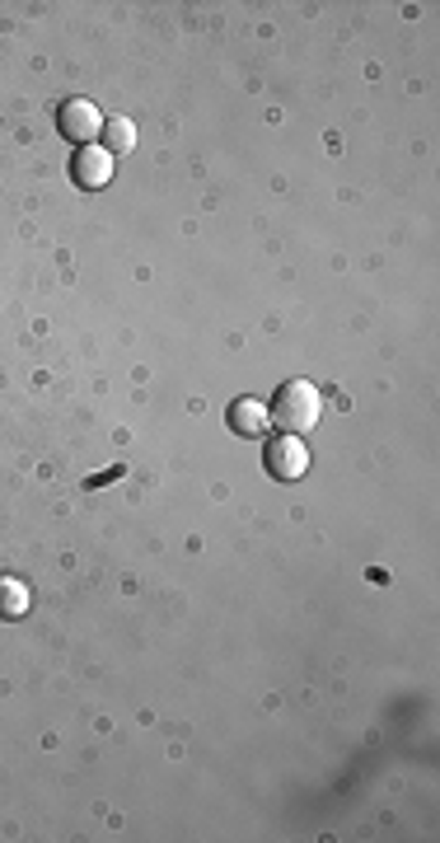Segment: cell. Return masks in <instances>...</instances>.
<instances>
[{"instance_id": "3957f363", "label": "cell", "mask_w": 440, "mask_h": 843, "mask_svg": "<svg viewBox=\"0 0 440 843\" xmlns=\"http://www.w3.org/2000/svg\"><path fill=\"white\" fill-rule=\"evenodd\" d=\"M103 122H109V117H103L90 99H66L61 103V136L76 140V146H94V136L103 132Z\"/></svg>"}, {"instance_id": "52a82bcc", "label": "cell", "mask_w": 440, "mask_h": 843, "mask_svg": "<svg viewBox=\"0 0 440 843\" xmlns=\"http://www.w3.org/2000/svg\"><path fill=\"white\" fill-rule=\"evenodd\" d=\"M0 614H5V619H24L29 614V586L24 582L0 576Z\"/></svg>"}, {"instance_id": "6da1fadb", "label": "cell", "mask_w": 440, "mask_h": 843, "mask_svg": "<svg viewBox=\"0 0 440 843\" xmlns=\"http://www.w3.org/2000/svg\"><path fill=\"white\" fill-rule=\"evenodd\" d=\"M319 417H324V394L309 380H286L268 408V422L281 427V436H305L319 427Z\"/></svg>"}, {"instance_id": "7a4b0ae2", "label": "cell", "mask_w": 440, "mask_h": 843, "mask_svg": "<svg viewBox=\"0 0 440 843\" xmlns=\"http://www.w3.org/2000/svg\"><path fill=\"white\" fill-rule=\"evenodd\" d=\"M268 473L281 483H295V479H305L309 473V450L301 436H277V441L268 446Z\"/></svg>"}, {"instance_id": "8992f818", "label": "cell", "mask_w": 440, "mask_h": 843, "mask_svg": "<svg viewBox=\"0 0 440 843\" xmlns=\"http://www.w3.org/2000/svg\"><path fill=\"white\" fill-rule=\"evenodd\" d=\"M103 136H109V150L113 160H122V155H127L132 146H136V122L132 117H113V122H103Z\"/></svg>"}, {"instance_id": "277c9868", "label": "cell", "mask_w": 440, "mask_h": 843, "mask_svg": "<svg viewBox=\"0 0 440 843\" xmlns=\"http://www.w3.org/2000/svg\"><path fill=\"white\" fill-rule=\"evenodd\" d=\"M70 173H76V183L80 188H103L113 179V155L103 150V146H84L76 155V165H70Z\"/></svg>"}, {"instance_id": "5b68a950", "label": "cell", "mask_w": 440, "mask_h": 843, "mask_svg": "<svg viewBox=\"0 0 440 843\" xmlns=\"http://www.w3.org/2000/svg\"><path fill=\"white\" fill-rule=\"evenodd\" d=\"M230 427H235L239 436H262V431L272 427V422H268V408H262L258 398H235V403H230Z\"/></svg>"}]
</instances>
